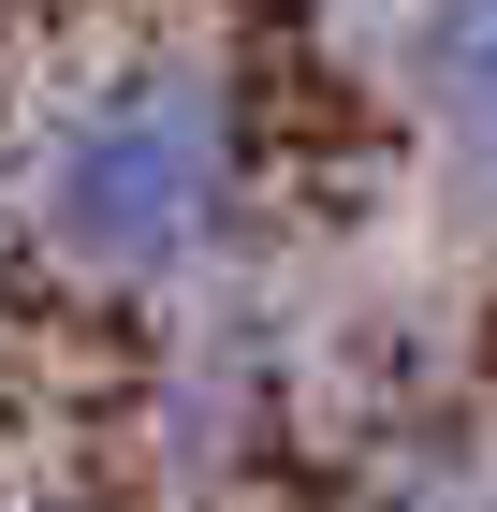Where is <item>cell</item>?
<instances>
[{
	"label": "cell",
	"mask_w": 497,
	"mask_h": 512,
	"mask_svg": "<svg viewBox=\"0 0 497 512\" xmlns=\"http://www.w3.org/2000/svg\"><path fill=\"white\" fill-rule=\"evenodd\" d=\"M249 220V103L220 59H132L30 147V235L74 278H191Z\"/></svg>",
	"instance_id": "obj_1"
},
{
	"label": "cell",
	"mask_w": 497,
	"mask_h": 512,
	"mask_svg": "<svg viewBox=\"0 0 497 512\" xmlns=\"http://www.w3.org/2000/svg\"><path fill=\"white\" fill-rule=\"evenodd\" d=\"M424 103H439V132H454L468 161H497V0H424Z\"/></svg>",
	"instance_id": "obj_2"
}]
</instances>
